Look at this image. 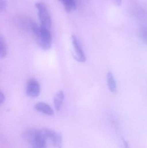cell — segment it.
<instances>
[{
  "instance_id": "cell-14",
  "label": "cell",
  "mask_w": 147,
  "mask_h": 148,
  "mask_svg": "<svg viewBox=\"0 0 147 148\" xmlns=\"http://www.w3.org/2000/svg\"><path fill=\"white\" fill-rule=\"evenodd\" d=\"M5 97L4 95V94L1 91L0 93V102H1V104H2L5 101Z\"/></svg>"
},
{
  "instance_id": "cell-13",
  "label": "cell",
  "mask_w": 147,
  "mask_h": 148,
  "mask_svg": "<svg viewBox=\"0 0 147 148\" xmlns=\"http://www.w3.org/2000/svg\"><path fill=\"white\" fill-rule=\"evenodd\" d=\"M7 6L6 0H0V10L1 12L5 10Z\"/></svg>"
},
{
  "instance_id": "cell-10",
  "label": "cell",
  "mask_w": 147,
  "mask_h": 148,
  "mask_svg": "<svg viewBox=\"0 0 147 148\" xmlns=\"http://www.w3.org/2000/svg\"><path fill=\"white\" fill-rule=\"evenodd\" d=\"M107 84L110 92L116 93L117 91L116 82L114 78V75L111 72H108L107 74Z\"/></svg>"
},
{
  "instance_id": "cell-9",
  "label": "cell",
  "mask_w": 147,
  "mask_h": 148,
  "mask_svg": "<svg viewBox=\"0 0 147 148\" xmlns=\"http://www.w3.org/2000/svg\"><path fill=\"white\" fill-rule=\"evenodd\" d=\"M62 4L67 13H70L77 8L76 0H58Z\"/></svg>"
},
{
  "instance_id": "cell-3",
  "label": "cell",
  "mask_w": 147,
  "mask_h": 148,
  "mask_svg": "<svg viewBox=\"0 0 147 148\" xmlns=\"http://www.w3.org/2000/svg\"><path fill=\"white\" fill-rule=\"evenodd\" d=\"M35 6L41 26L50 30L51 26V19L46 5L44 3L38 2L35 3Z\"/></svg>"
},
{
  "instance_id": "cell-11",
  "label": "cell",
  "mask_w": 147,
  "mask_h": 148,
  "mask_svg": "<svg viewBox=\"0 0 147 148\" xmlns=\"http://www.w3.org/2000/svg\"><path fill=\"white\" fill-rule=\"evenodd\" d=\"M0 56L1 58L3 59L6 57L7 53V48L5 39L2 36L0 37Z\"/></svg>"
},
{
  "instance_id": "cell-6",
  "label": "cell",
  "mask_w": 147,
  "mask_h": 148,
  "mask_svg": "<svg viewBox=\"0 0 147 148\" xmlns=\"http://www.w3.org/2000/svg\"><path fill=\"white\" fill-rule=\"evenodd\" d=\"M41 93V86L38 81L35 78L28 80L26 87V94L28 96L35 98L39 96Z\"/></svg>"
},
{
  "instance_id": "cell-2",
  "label": "cell",
  "mask_w": 147,
  "mask_h": 148,
  "mask_svg": "<svg viewBox=\"0 0 147 148\" xmlns=\"http://www.w3.org/2000/svg\"><path fill=\"white\" fill-rule=\"evenodd\" d=\"M32 29L39 47L43 50H49L51 47L52 41L50 30L35 23H32Z\"/></svg>"
},
{
  "instance_id": "cell-1",
  "label": "cell",
  "mask_w": 147,
  "mask_h": 148,
  "mask_svg": "<svg viewBox=\"0 0 147 148\" xmlns=\"http://www.w3.org/2000/svg\"><path fill=\"white\" fill-rule=\"evenodd\" d=\"M23 140L32 148H46V137L42 130L35 128L27 129L22 134Z\"/></svg>"
},
{
  "instance_id": "cell-15",
  "label": "cell",
  "mask_w": 147,
  "mask_h": 148,
  "mask_svg": "<svg viewBox=\"0 0 147 148\" xmlns=\"http://www.w3.org/2000/svg\"><path fill=\"white\" fill-rule=\"evenodd\" d=\"M123 142V145H124V147L125 148H130L129 147V145L128 143L123 138L122 139Z\"/></svg>"
},
{
  "instance_id": "cell-12",
  "label": "cell",
  "mask_w": 147,
  "mask_h": 148,
  "mask_svg": "<svg viewBox=\"0 0 147 148\" xmlns=\"http://www.w3.org/2000/svg\"><path fill=\"white\" fill-rule=\"evenodd\" d=\"M139 35L142 42L147 45V26H142L140 29Z\"/></svg>"
},
{
  "instance_id": "cell-4",
  "label": "cell",
  "mask_w": 147,
  "mask_h": 148,
  "mask_svg": "<svg viewBox=\"0 0 147 148\" xmlns=\"http://www.w3.org/2000/svg\"><path fill=\"white\" fill-rule=\"evenodd\" d=\"M72 46V56L77 61L84 62L86 60V56L83 49L78 38L75 35L71 36Z\"/></svg>"
},
{
  "instance_id": "cell-8",
  "label": "cell",
  "mask_w": 147,
  "mask_h": 148,
  "mask_svg": "<svg viewBox=\"0 0 147 148\" xmlns=\"http://www.w3.org/2000/svg\"><path fill=\"white\" fill-rule=\"evenodd\" d=\"M64 94L62 90L58 91L54 97V108L57 111H59L61 109L64 99Z\"/></svg>"
},
{
  "instance_id": "cell-5",
  "label": "cell",
  "mask_w": 147,
  "mask_h": 148,
  "mask_svg": "<svg viewBox=\"0 0 147 148\" xmlns=\"http://www.w3.org/2000/svg\"><path fill=\"white\" fill-rule=\"evenodd\" d=\"M42 130L46 138L51 141L54 148H63V137L60 133L49 128H44Z\"/></svg>"
},
{
  "instance_id": "cell-7",
  "label": "cell",
  "mask_w": 147,
  "mask_h": 148,
  "mask_svg": "<svg viewBox=\"0 0 147 148\" xmlns=\"http://www.w3.org/2000/svg\"><path fill=\"white\" fill-rule=\"evenodd\" d=\"M34 108L36 111L47 115L51 116L54 114L53 109L45 103L42 102L37 103L35 105Z\"/></svg>"
}]
</instances>
